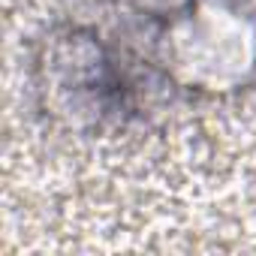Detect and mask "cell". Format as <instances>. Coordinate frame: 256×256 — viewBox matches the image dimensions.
<instances>
[{"label": "cell", "instance_id": "6da1fadb", "mask_svg": "<svg viewBox=\"0 0 256 256\" xmlns=\"http://www.w3.org/2000/svg\"><path fill=\"white\" fill-rule=\"evenodd\" d=\"M157 40L166 76L190 90H229L256 70V28L214 0H190L163 22Z\"/></svg>", "mask_w": 256, "mask_h": 256}]
</instances>
